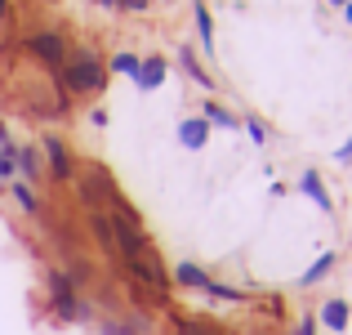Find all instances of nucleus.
Listing matches in <instances>:
<instances>
[{
	"label": "nucleus",
	"mask_w": 352,
	"mask_h": 335,
	"mask_svg": "<svg viewBox=\"0 0 352 335\" xmlns=\"http://www.w3.org/2000/svg\"><path fill=\"white\" fill-rule=\"evenodd\" d=\"M54 81H58V90L67 99H76V94H103V90H107V63L98 59L94 50H76V54H67V63H63V72Z\"/></svg>",
	"instance_id": "1"
},
{
	"label": "nucleus",
	"mask_w": 352,
	"mask_h": 335,
	"mask_svg": "<svg viewBox=\"0 0 352 335\" xmlns=\"http://www.w3.org/2000/svg\"><path fill=\"white\" fill-rule=\"evenodd\" d=\"M76 197L85 201V210H112V206H120V188L112 183V174L103 170L98 161H85L80 165V174H76Z\"/></svg>",
	"instance_id": "2"
},
{
	"label": "nucleus",
	"mask_w": 352,
	"mask_h": 335,
	"mask_svg": "<svg viewBox=\"0 0 352 335\" xmlns=\"http://www.w3.org/2000/svg\"><path fill=\"white\" fill-rule=\"evenodd\" d=\"M45 282H50V309L58 322H89L94 318V309L76 295V286L67 282L63 268H45Z\"/></svg>",
	"instance_id": "3"
},
{
	"label": "nucleus",
	"mask_w": 352,
	"mask_h": 335,
	"mask_svg": "<svg viewBox=\"0 0 352 335\" xmlns=\"http://www.w3.org/2000/svg\"><path fill=\"white\" fill-rule=\"evenodd\" d=\"M125 277L134 286H143L156 304L170 300V273H165V264H161L156 250H147V255H138V259H125Z\"/></svg>",
	"instance_id": "4"
},
{
	"label": "nucleus",
	"mask_w": 352,
	"mask_h": 335,
	"mask_svg": "<svg viewBox=\"0 0 352 335\" xmlns=\"http://www.w3.org/2000/svg\"><path fill=\"white\" fill-rule=\"evenodd\" d=\"M18 45H23L27 59H36L41 68H50L54 77L63 72V63H67V54H72V50H67V41H63L58 32H27Z\"/></svg>",
	"instance_id": "5"
},
{
	"label": "nucleus",
	"mask_w": 352,
	"mask_h": 335,
	"mask_svg": "<svg viewBox=\"0 0 352 335\" xmlns=\"http://www.w3.org/2000/svg\"><path fill=\"white\" fill-rule=\"evenodd\" d=\"M41 156H45V179H54V183H72L80 174V161H76V152L67 148L63 134H45Z\"/></svg>",
	"instance_id": "6"
},
{
	"label": "nucleus",
	"mask_w": 352,
	"mask_h": 335,
	"mask_svg": "<svg viewBox=\"0 0 352 335\" xmlns=\"http://www.w3.org/2000/svg\"><path fill=\"white\" fill-rule=\"evenodd\" d=\"M85 228H89V237H94V246L103 250L107 259H120V246H116V223L107 210H89L85 215Z\"/></svg>",
	"instance_id": "7"
},
{
	"label": "nucleus",
	"mask_w": 352,
	"mask_h": 335,
	"mask_svg": "<svg viewBox=\"0 0 352 335\" xmlns=\"http://www.w3.org/2000/svg\"><path fill=\"white\" fill-rule=\"evenodd\" d=\"M165 72H170V63H165L161 54H147V59H138L134 85L143 90V94H152V90H161V85H165Z\"/></svg>",
	"instance_id": "8"
},
{
	"label": "nucleus",
	"mask_w": 352,
	"mask_h": 335,
	"mask_svg": "<svg viewBox=\"0 0 352 335\" xmlns=\"http://www.w3.org/2000/svg\"><path fill=\"white\" fill-rule=\"evenodd\" d=\"M14 170L23 174V183H32V188H36V183L45 179V156H41V148H32V143H27V148H14Z\"/></svg>",
	"instance_id": "9"
},
{
	"label": "nucleus",
	"mask_w": 352,
	"mask_h": 335,
	"mask_svg": "<svg viewBox=\"0 0 352 335\" xmlns=\"http://www.w3.org/2000/svg\"><path fill=\"white\" fill-rule=\"evenodd\" d=\"M179 68L188 72V77L197 81L201 90H210V94H214V77H210V72L201 68V59H197V50H192V45H179Z\"/></svg>",
	"instance_id": "10"
},
{
	"label": "nucleus",
	"mask_w": 352,
	"mask_h": 335,
	"mask_svg": "<svg viewBox=\"0 0 352 335\" xmlns=\"http://www.w3.org/2000/svg\"><path fill=\"white\" fill-rule=\"evenodd\" d=\"M317 322L326 331H339V335H344L348 331V300H339V295H335V300H326V304H321V313H317Z\"/></svg>",
	"instance_id": "11"
},
{
	"label": "nucleus",
	"mask_w": 352,
	"mask_h": 335,
	"mask_svg": "<svg viewBox=\"0 0 352 335\" xmlns=\"http://www.w3.org/2000/svg\"><path fill=\"white\" fill-rule=\"evenodd\" d=\"M9 192H14V201H18V210H27L32 219H45V201H41V192L32 188V183H9Z\"/></svg>",
	"instance_id": "12"
},
{
	"label": "nucleus",
	"mask_w": 352,
	"mask_h": 335,
	"mask_svg": "<svg viewBox=\"0 0 352 335\" xmlns=\"http://www.w3.org/2000/svg\"><path fill=\"white\" fill-rule=\"evenodd\" d=\"M299 192H308V197L317 201L326 215L335 210V201H330V192H326V183H321V174H317V170H303V174H299Z\"/></svg>",
	"instance_id": "13"
},
{
	"label": "nucleus",
	"mask_w": 352,
	"mask_h": 335,
	"mask_svg": "<svg viewBox=\"0 0 352 335\" xmlns=\"http://www.w3.org/2000/svg\"><path fill=\"white\" fill-rule=\"evenodd\" d=\"M201 121H206V125H223V130H241V116H236V112H228L223 103H214V99H206Z\"/></svg>",
	"instance_id": "14"
},
{
	"label": "nucleus",
	"mask_w": 352,
	"mask_h": 335,
	"mask_svg": "<svg viewBox=\"0 0 352 335\" xmlns=\"http://www.w3.org/2000/svg\"><path fill=\"white\" fill-rule=\"evenodd\" d=\"M179 139H183V148L201 152V148H206V139H210V125L201 116H192V121H183V125H179Z\"/></svg>",
	"instance_id": "15"
},
{
	"label": "nucleus",
	"mask_w": 352,
	"mask_h": 335,
	"mask_svg": "<svg viewBox=\"0 0 352 335\" xmlns=\"http://www.w3.org/2000/svg\"><path fill=\"white\" fill-rule=\"evenodd\" d=\"M206 282H210V273H206V268H197V264H188V259L174 268V286H188V291H206Z\"/></svg>",
	"instance_id": "16"
},
{
	"label": "nucleus",
	"mask_w": 352,
	"mask_h": 335,
	"mask_svg": "<svg viewBox=\"0 0 352 335\" xmlns=\"http://www.w3.org/2000/svg\"><path fill=\"white\" fill-rule=\"evenodd\" d=\"M170 331H174V335H228L223 327H214V322H201V318H170Z\"/></svg>",
	"instance_id": "17"
},
{
	"label": "nucleus",
	"mask_w": 352,
	"mask_h": 335,
	"mask_svg": "<svg viewBox=\"0 0 352 335\" xmlns=\"http://www.w3.org/2000/svg\"><path fill=\"white\" fill-rule=\"evenodd\" d=\"M197 36H201V50L214 59V18H210L206 0H197Z\"/></svg>",
	"instance_id": "18"
},
{
	"label": "nucleus",
	"mask_w": 352,
	"mask_h": 335,
	"mask_svg": "<svg viewBox=\"0 0 352 335\" xmlns=\"http://www.w3.org/2000/svg\"><path fill=\"white\" fill-rule=\"evenodd\" d=\"M201 295H210V300H223V304H245V291H236V286H223V282H214V277L206 282V291H201Z\"/></svg>",
	"instance_id": "19"
},
{
	"label": "nucleus",
	"mask_w": 352,
	"mask_h": 335,
	"mask_svg": "<svg viewBox=\"0 0 352 335\" xmlns=\"http://www.w3.org/2000/svg\"><path fill=\"white\" fill-rule=\"evenodd\" d=\"M335 259H339V255H335V250H326V255H321V259H317V264H312V268H308V273H303V277H299V286H317V282H321V277H326V273H330V268H335Z\"/></svg>",
	"instance_id": "20"
},
{
	"label": "nucleus",
	"mask_w": 352,
	"mask_h": 335,
	"mask_svg": "<svg viewBox=\"0 0 352 335\" xmlns=\"http://www.w3.org/2000/svg\"><path fill=\"white\" fill-rule=\"evenodd\" d=\"M107 72H125V77H134L138 72V54H129V50H120L112 63H107Z\"/></svg>",
	"instance_id": "21"
},
{
	"label": "nucleus",
	"mask_w": 352,
	"mask_h": 335,
	"mask_svg": "<svg viewBox=\"0 0 352 335\" xmlns=\"http://www.w3.org/2000/svg\"><path fill=\"white\" fill-rule=\"evenodd\" d=\"M14 143H9V148H0V183H9V179H14Z\"/></svg>",
	"instance_id": "22"
},
{
	"label": "nucleus",
	"mask_w": 352,
	"mask_h": 335,
	"mask_svg": "<svg viewBox=\"0 0 352 335\" xmlns=\"http://www.w3.org/2000/svg\"><path fill=\"white\" fill-rule=\"evenodd\" d=\"M98 335H134V327H129V322H116V318H103L98 322Z\"/></svg>",
	"instance_id": "23"
},
{
	"label": "nucleus",
	"mask_w": 352,
	"mask_h": 335,
	"mask_svg": "<svg viewBox=\"0 0 352 335\" xmlns=\"http://www.w3.org/2000/svg\"><path fill=\"white\" fill-rule=\"evenodd\" d=\"M241 125L250 130V139H254V143H267V125H263V121H258V116H245V121H241Z\"/></svg>",
	"instance_id": "24"
},
{
	"label": "nucleus",
	"mask_w": 352,
	"mask_h": 335,
	"mask_svg": "<svg viewBox=\"0 0 352 335\" xmlns=\"http://www.w3.org/2000/svg\"><path fill=\"white\" fill-rule=\"evenodd\" d=\"M263 313H267V318H285V300H281V295H267V300H263Z\"/></svg>",
	"instance_id": "25"
},
{
	"label": "nucleus",
	"mask_w": 352,
	"mask_h": 335,
	"mask_svg": "<svg viewBox=\"0 0 352 335\" xmlns=\"http://www.w3.org/2000/svg\"><path fill=\"white\" fill-rule=\"evenodd\" d=\"M294 335H317V318H312V313H308V318H303L299 327H294Z\"/></svg>",
	"instance_id": "26"
},
{
	"label": "nucleus",
	"mask_w": 352,
	"mask_h": 335,
	"mask_svg": "<svg viewBox=\"0 0 352 335\" xmlns=\"http://www.w3.org/2000/svg\"><path fill=\"white\" fill-rule=\"evenodd\" d=\"M147 5H152V0H120V9H125V14H143Z\"/></svg>",
	"instance_id": "27"
},
{
	"label": "nucleus",
	"mask_w": 352,
	"mask_h": 335,
	"mask_svg": "<svg viewBox=\"0 0 352 335\" xmlns=\"http://www.w3.org/2000/svg\"><path fill=\"white\" fill-rule=\"evenodd\" d=\"M339 161H352V139H348L344 148H339Z\"/></svg>",
	"instance_id": "28"
},
{
	"label": "nucleus",
	"mask_w": 352,
	"mask_h": 335,
	"mask_svg": "<svg viewBox=\"0 0 352 335\" xmlns=\"http://www.w3.org/2000/svg\"><path fill=\"white\" fill-rule=\"evenodd\" d=\"M0 148H9V125L0 121Z\"/></svg>",
	"instance_id": "29"
},
{
	"label": "nucleus",
	"mask_w": 352,
	"mask_h": 335,
	"mask_svg": "<svg viewBox=\"0 0 352 335\" xmlns=\"http://www.w3.org/2000/svg\"><path fill=\"white\" fill-rule=\"evenodd\" d=\"M0 23H9V0H0Z\"/></svg>",
	"instance_id": "30"
},
{
	"label": "nucleus",
	"mask_w": 352,
	"mask_h": 335,
	"mask_svg": "<svg viewBox=\"0 0 352 335\" xmlns=\"http://www.w3.org/2000/svg\"><path fill=\"white\" fill-rule=\"evenodd\" d=\"M94 5H103V9H120V0H94Z\"/></svg>",
	"instance_id": "31"
},
{
	"label": "nucleus",
	"mask_w": 352,
	"mask_h": 335,
	"mask_svg": "<svg viewBox=\"0 0 352 335\" xmlns=\"http://www.w3.org/2000/svg\"><path fill=\"white\" fill-rule=\"evenodd\" d=\"M344 18H348V27H352V5H344Z\"/></svg>",
	"instance_id": "32"
},
{
	"label": "nucleus",
	"mask_w": 352,
	"mask_h": 335,
	"mask_svg": "<svg viewBox=\"0 0 352 335\" xmlns=\"http://www.w3.org/2000/svg\"><path fill=\"white\" fill-rule=\"evenodd\" d=\"M330 5H352V0H330Z\"/></svg>",
	"instance_id": "33"
}]
</instances>
